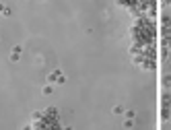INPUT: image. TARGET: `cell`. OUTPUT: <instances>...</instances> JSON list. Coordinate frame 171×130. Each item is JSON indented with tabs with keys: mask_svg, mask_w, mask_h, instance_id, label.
<instances>
[{
	"mask_svg": "<svg viewBox=\"0 0 171 130\" xmlns=\"http://www.w3.org/2000/svg\"><path fill=\"white\" fill-rule=\"evenodd\" d=\"M44 93H46V95H50V93H52V87H50V85H48V87H44Z\"/></svg>",
	"mask_w": 171,
	"mask_h": 130,
	"instance_id": "6da1fadb",
	"label": "cell"
},
{
	"mask_svg": "<svg viewBox=\"0 0 171 130\" xmlns=\"http://www.w3.org/2000/svg\"><path fill=\"white\" fill-rule=\"evenodd\" d=\"M23 130H31V126H23Z\"/></svg>",
	"mask_w": 171,
	"mask_h": 130,
	"instance_id": "7a4b0ae2",
	"label": "cell"
}]
</instances>
